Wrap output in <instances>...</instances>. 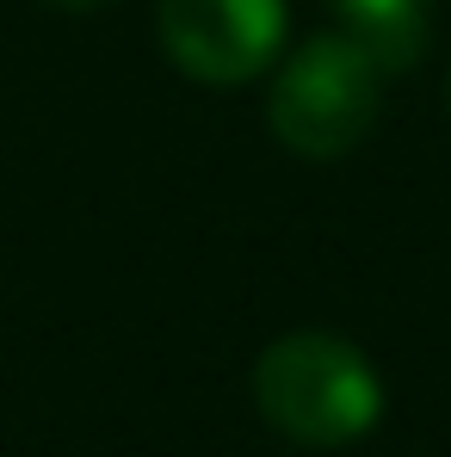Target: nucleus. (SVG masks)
<instances>
[{
    "label": "nucleus",
    "mask_w": 451,
    "mask_h": 457,
    "mask_svg": "<svg viewBox=\"0 0 451 457\" xmlns=\"http://www.w3.org/2000/svg\"><path fill=\"white\" fill-rule=\"evenodd\" d=\"M254 402L291 445L340 452L383 420V378L340 334H285L254 359Z\"/></svg>",
    "instance_id": "obj_1"
},
{
    "label": "nucleus",
    "mask_w": 451,
    "mask_h": 457,
    "mask_svg": "<svg viewBox=\"0 0 451 457\" xmlns=\"http://www.w3.org/2000/svg\"><path fill=\"white\" fill-rule=\"evenodd\" d=\"M377 99H383V69L372 62V50L353 44L347 31H322L272 75L266 124L303 161H340L377 124Z\"/></svg>",
    "instance_id": "obj_2"
},
{
    "label": "nucleus",
    "mask_w": 451,
    "mask_h": 457,
    "mask_svg": "<svg viewBox=\"0 0 451 457\" xmlns=\"http://www.w3.org/2000/svg\"><path fill=\"white\" fill-rule=\"evenodd\" d=\"M161 50L205 87H241L285 50V0H161Z\"/></svg>",
    "instance_id": "obj_3"
},
{
    "label": "nucleus",
    "mask_w": 451,
    "mask_h": 457,
    "mask_svg": "<svg viewBox=\"0 0 451 457\" xmlns=\"http://www.w3.org/2000/svg\"><path fill=\"white\" fill-rule=\"evenodd\" d=\"M340 31L372 50L383 75H402L427 50V0H328Z\"/></svg>",
    "instance_id": "obj_4"
},
{
    "label": "nucleus",
    "mask_w": 451,
    "mask_h": 457,
    "mask_svg": "<svg viewBox=\"0 0 451 457\" xmlns=\"http://www.w3.org/2000/svg\"><path fill=\"white\" fill-rule=\"evenodd\" d=\"M50 6H63V12H99L105 0H50Z\"/></svg>",
    "instance_id": "obj_5"
},
{
    "label": "nucleus",
    "mask_w": 451,
    "mask_h": 457,
    "mask_svg": "<svg viewBox=\"0 0 451 457\" xmlns=\"http://www.w3.org/2000/svg\"><path fill=\"white\" fill-rule=\"evenodd\" d=\"M446 105H451V75H446Z\"/></svg>",
    "instance_id": "obj_6"
}]
</instances>
